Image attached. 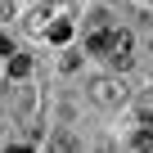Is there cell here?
<instances>
[{"label": "cell", "mask_w": 153, "mask_h": 153, "mask_svg": "<svg viewBox=\"0 0 153 153\" xmlns=\"http://www.w3.org/2000/svg\"><path fill=\"white\" fill-rule=\"evenodd\" d=\"M140 5H153V0H140Z\"/></svg>", "instance_id": "12"}, {"label": "cell", "mask_w": 153, "mask_h": 153, "mask_svg": "<svg viewBox=\"0 0 153 153\" xmlns=\"http://www.w3.org/2000/svg\"><path fill=\"white\" fill-rule=\"evenodd\" d=\"M0 23H9V0H0Z\"/></svg>", "instance_id": "10"}, {"label": "cell", "mask_w": 153, "mask_h": 153, "mask_svg": "<svg viewBox=\"0 0 153 153\" xmlns=\"http://www.w3.org/2000/svg\"><path fill=\"white\" fill-rule=\"evenodd\" d=\"M108 41H113V32H95L86 45H90V54H108Z\"/></svg>", "instance_id": "7"}, {"label": "cell", "mask_w": 153, "mask_h": 153, "mask_svg": "<svg viewBox=\"0 0 153 153\" xmlns=\"http://www.w3.org/2000/svg\"><path fill=\"white\" fill-rule=\"evenodd\" d=\"M0 54H14V41L9 36H0Z\"/></svg>", "instance_id": "9"}, {"label": "cell", "mask_w": 153, "mask_h": 153, "mask_svg": "<svg viewBox=\"0 0 153 153\" xmlns=\"http://www.w3.org/2000/svg\"><path fill=\"white\" fill-rule=\"evenodd\" d=\"M27 72H32V59H27V54H9V76H18V81H23Z\"/></svg>", "instance_id": "6"}, {"label": "cell", "mask_w": 153, "mask_h": 153, "mask_svg": "<svg viewBox=\"0 0 153 153\" xmlns=\"http://www.w3.org/2000/svg\"><path fill=\"white\" fill-rule=\"evenodd\" d=\"M9 153H32V149H23V144H18V149H9Z\"/></svg>", "instance_id": "11"}, {"label": "cell", "mask_w": 153, "mask_h": 153, "mask_svg": "<svg viewBox=\"0 0 153 153\" xmlns=\"http://www.w3.org/2000/svg\"><path fill=\"white\" fill-rule=\"evenodd\" d=\"M86 90H90V99H95L99 108H117V104H126V86L113 81V76H95Z\"/></svg>", "instance_id": "2"}, {"label": "cell", "mask_w": 153, "mask_h": 153, "mask_svg": "<svg viewBox=\"0 0 153 153\" xmlns=\"http://www.w3.org/2000/svg\"><path fill=\"white\" fill-rule=\"evenodd\" d=\"M104 59H108L117 72H126V68L135 63V36H131L126 27H117V32H113V41H108V54H104Z\"/></svg>", "instance_id": "1"}, {"label": "cell", "mask_w": 153, "mask_h": 153, "mask_svg": "<svg viewBox=\"0 0 153 153\" xmlns=\"http://www.w3.org/2000/svg\"><path fill=\"white\" fill-rule=\"evenodd\" d=\"M135 149H140V153H153V131H140V135H135Z\"/></svg>", "instance_id": "8"}, {"label": "cell", "mask_w": 153, "mask_h": 153, "mask_svg": "<svg viewBox=\"0 0 153 153\" xmlns=\"http://www.w3.org/2000/svg\"><path fill=\"white\" fill-rule=\"evenodd\" d=\"M63 14H68L63 5H50V9H36V14H32V32H45V27H50V23H59Z\"/></svg>", "instance_id": "4"}, {"label": "cell", "mask_w": 153, "mask_h": 153, "mask_svg": "<svg viewBox=\"0 0 153 153\" xmlns=\"http://www.w3.org/2000/svg\"><path fill=\"white\" fill-rule=\"evenodd\" d=\"M45 153H81V144H76V135H72V131H54V135H50V144H45Z\"/></svg>", "instance_id": "3"}, {"label": "cell", "mask_w": 153, "mask_h": 153, "mask_svg": "<svg viewBox=\"0 0 153 153\" xmlns=\"http://www.w3.org/2000/svg\"><path fill=\"white\" fill-rule=\"evenodd\" d=\"M45 36H50V41H54V45H63V41H68V36H72V23H68V14H63V18H59V23H50V27H45Z\"/></svg>", "instance_id": "5"}]
</instances>
